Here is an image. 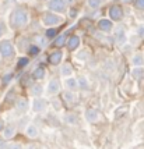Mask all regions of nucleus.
<instances>
[{"label":"nucleus","mask_w":144,"mask_h":149,"mask_svg":"<svg viewBox=\"0 0 144 149\" xmlns=\"http://www.w3.org/2000/svg\"><path fill=\"white\" fill-rule=\"evenodd\" d=\"M17 110L21 111V113L28 110V102H27V99H18V102H17Z\"/></svg>","instance_id":"nucleus-12"},{"label":"nucleus","mask_w":144,"mask_h":149,"mask_svg":"<svg viewBox=\"0 0 144 149\" xmlns=\"http://www.w3.org/2000/svg\"><path fill=\"white\" fill-rule=\"evenodd\" d=\"M66 86L69 88V89H72V91H74V89H77V81L74 79V78H67L66 79Z\"/></svg>","instance_id":"nucleus-16"},{"label":"nucleus","mask_w":144,"mask_h":149,"mask_svg":"<svg viewBox=\"0 0 144 149\" xmlns=\"http://www.w3.org/2000/svg\"><path fill=\"white\" fill-rule=\"evenodd\" d=\"M102 3V0H88V6L91 8H98Z\"/></svg>","instance_id":"nucleus-20"},{"label":"nucleus","mask_w":144,"mask_h":149,"mask_svg":"<svg viewBox=\"0 0 144 149\" xmlns=\"http://www.w3.org/2000/svg\"><path fill=\"white\" fill-rule=\"evenodd\" d=\"M116 38H118L119 43H123L124 42V33H123V31H122V28H119L118 29V32H116Z\"/></svg>","instance_id":"nucleus-22"},{"label":"nucleus","mask_w":144,"mask_h":149,"mask_svg":"<svg viewBox=\"0 0 144 149\" xmlns=\"http://www.w3.org/2000/svg\"><path fill=\"white\" fill-rule=\"evenodd\" d=\"M32 109L35 111H38V113L44 111L46 109V100L42 99V97H35V100L32 103Z\"/></svg>","instance_id":"nucleus-7"},{"label":"nucleus","mask_w":144,"mask_h":149,"mask_svg":"<svg viewBox=\"0 0 144 149\" xmlns=\"http://www.w3.org/2000/svg\"><path fill=\"white\" fill-rule=\"evenodd\" d=\"M109 17L113 21H120L122 17H123V10L120 8L119 6H112L109 8Z\"/></svg>","instance_id":"nucleus-5"},{"label":"nucleus","mask_w":144,"mask_h":149,"mask_svg":"<svg viewBox=\"0 0 144 149\" xmlns=\"http://www.w3.org/2000/svg\"><path fill=\"white\" fill-rule=\"evenodd\" d=\"M4 32V25L3 24H0V36H1V33Z\"/></svg>","instance_id":"nucleus-33"},{"label":"nucleus","mask_w":144,"mask_h":149,"mask_svg":"<svg viewBox=\"0 0 144 149\" xmlns=\"http://www.w3.org/2000/svg\"><path fill=\"white\" fill-rule=\"evenodd\" d=\"M131 63L136 65V67H141L144 64V57L143 54H134L133 58H131Z\"/></svg>","instance_id":"nucleus-13"},{"label":"nucleus","mask_w":144,"mask_h":149,"mask_svg":"<svg viewBox=\"0 0 144 149\" xmlns=\"http://www.w3.org/2000/svg\"><path fill=\"white\" fill-rule=\"evenodd\" d=\"M73 74V68L70 64H63L62 65V75H65V77H70Z\"/></svg>","instance_id":"nucleus-15"},{"label":"nucleus","mask_w":144,"mask_h":149,"mask_svg":"<svg viewBox=\"0 0 144 149\" xmlns=\"http://www.w3.org/2000/svg\"><path fill=\"white\" fill-rule=\"evenodd\" d=\"M134 6L138 10H144V0H134Z\"/></svg>","instance_id":"nucleus-25"},{"label":"nucleus","mask_w":144,"mask_h":149,"mask_svg":"<svg viewBox=\"0 0 144 149\" xmlns=\"http://www.w3.org/2000/svg\"><path fill=\"white\" fill-rule=\"evenodd\" d=\"M65 99L69 102V103H73V102H74V95H73V93H70V92H66V93H65Z\"/></svg>","instance_id":"nucleus-24"},{"label":"nucleus","mask_w":144,"mask_h":149,"mask_svg":"<svg viewBox=\"0 0 144 149\" xmlns=\"http://www.w3.org/2000/svg\"><path fill=\"white\" fill-rule=\"evenodd\" d=\"M65 35H60V36H59V38H58V39H56V42H55V45H56V46H62V45H63V43H65Z\"/></svg>","instance_id":"nucleus-26"},{"label":"nucleus","mask_w":144,"mask_h":149,"mask_svg":"<svg viewBox=\"0 0 144 149\" xmlns=\"http://www.w3.org/2000/svg\"><path fill=\"white\" fill-rule=\"evenodd\" d=\"M137 33L138 36H141V38H144V25H140L137 28Z\"/></svg>","instance_id":"nucleus-32"},{"label":"nucleus","mask_w":144,"mask_h":149,"mask_svg":"<svg viewBox=\"0 0 144 149\" xmlns=\"http://www.w3.org/2000/svg\"><path fill=\"white\" fill-rule=\"evenodd\" d=\"M27 64H28V58H25V57L20 58V61H18V65H20V67H24V65H27Z\"/></svg>","instance_id":"nucleus-31"},{"label":"nucleus","mask_w":144,"mask_h":149,"mask_svg":"<svg viewBox=\"0 0 144 149\" xmlns=\"http://www.w3.org/2000/svg\"><path fill=\"white\" fill-rule=\"evenodd\" d=\"M38 52H39V46H32V47H30V53H31V54H37Z\"/></svg>","instance_id":"nucleus-30"},{"label":"nucleus","mask_w":144,"mask_h":149,"mask_svg":"<svg viewBox=\"0 0 144 149\" xmlns=\"http://www.w3.org/2000/svg\"><path fill=\"white\" fill-rule=\"evenodd\" d=\"M44 75H45V70H44V68H37V70H35V71H34V77L35 78H42L44 77Z\"/></svg>","instance_id":"nucleus-21"},{"label":"nucleus","mask_w":144,"mask_h":149,"mask_svg":"<svg viewBox=\"0 0 144 149\" xmlns=\"http://www.w3.org/2000/svg\"><path fill=\"white\" fill-rule=\"evenodd\" d=\"M98 26L101 28V31H104V32H109V31L112 29V22L109 21V19L102 18L98 22Z\"/></svg>","instance_id":"nucleus-10"},{"label":"nucleus","mask_w":144,"mask_h":149,"mask_svg":"<svg viewBox=\"0 0 144 149\" xmlns=\"http://www.w3.org/2000/svg\"><path fill=\"white\" fill-rule=\"evenodd\" d=\"M79 36H72V38L69 39V49L73 50V49H76L77 46H79Z\"/></svg>","instance_id":"nucleus-17"},{"label":"nucleus","mask_w":144,"mask_h":149,"mask_svg":"<svg viewBox=\"0 0 144 149\" xmlns=\"http://www.w3.org/2000/svg\"><path fill=\"white\" fill-rule=\"evenodd\" d=\"M25 134H27V136H30V138H37V136L39 135V131L37 128V125L30 124V125L25 128Z\"/></svg>","instance_id":"nucleus-9"},{"label":"nucleus","mask_w":144,"mask_h":149,"mask_svg":"<svg viewBox=\"0 0 144 149\" xmlns=\"http://www.w3.org/2000/svg\"><path fill=\"white\" fill-rule=\"evenodd\" d=\"M28 19H30V15H28V11L25 8H15L11 15H10V25L13 28H21L28 24Z\"/></svg>","instance_id":"nucleus-1"},{"label":"nucleus","mask_w":144,"mask_h":149,"mask_svg":"<svg viewBox=\"0 0 144 149\" xmlns=\"http://www.w3.org/2000/svg\"><path fill=\"white\" fill-rule=\"evenodd\" d=\"M0 53L3 57H11L14 54V47L10 40H1L0 42Z\"/></svg>","instance_id":"nucleus-4"},{"label":"nucleus","mask_w":144,"mask_h":149,"mask_svg":"<svg viewBox=\"0 0 144 149\" xmlns=\"http://www.w3.org/2000/svg\"><path fill=\"white\" fill-rule=\"evenodd\" d=\"M46 39H48V38H44V36H37V39H35V42H37V45L39 46V47H45V46L48 45Z\"/></svg>","instance_id":"nucleus-19"},{"label":"nucleus","mask_w":144,"mask_h":149,"mask_svg":"<svg viewBox=\"0 0 144 149\" xmlns=\"http://www.w3.org/2000/svg\"><path fill=\"white\" fill-rule=\"evenodd\" d=\"M42 22L48 26H55V25H59L63 22V18L60 17L59 14L53 13V11H48L42 15Z\"/></svg>","instance_id":"nucleus-2"},{"label":"nucleus","mask_w":144,"mask_h":149,"mask_svg":"<svg viewBox=\"0 0 144 149\" xmlns=\"http://www.w3.org/2000/svg\"><path fill=\"white\" fill-rule=\"evenodd\" d=\"M15 135V127L14 125H6L4 127V130H3V136L6 138V139H11L13 136Z\"/></svg>","instance_id":"nucleus-8"},{"label":"nucleus","mask_w":144,"mask_h":149,"mask_svg":"<svg viewBox=\"0 0 144 149\" xmlns=\"http://www.w3.org/2000/svg\"><path fill=\"white\" fill-rule=\"evenodd\" d=\"M1 130H4V128H3V121L0 120V131H1Z\"/></svg>","instance_id":"nucleus-34"},{"label":"nucleus","mask_w":144,"mask_h":149,"mask_svg":"<svg viewBox=\"0 0 144 149\" xmlns=\"http://www.w3.org/2000/svg\"><path fill=\"white\" fill-rule=\"evenodd\" d=\"M34 95H41V92H42V88H41V85H34L32 89H31Z\"/></svg>","instance_id":"nucleus-23"},{"label":"nucleus","mask_w":144,"mask_h":149,"mask_svg":"<svg viewBox=\"0 0 144 149\" xmlns=\"http://www.w3.org/2000/svg\"><path fill=\"white\" fill-rule=\"evenodd\" d=\"M144 74V70H143V67H136L133 71H131V75L136 78V79H138V78H141V75Z\"/></svg>","instance_id":"nucleus-18"},{"label":"nucleus","mask_w":144,"mask_h":149,"mask_svg":"<svg viewBox=\"0 0 144 149\" xmlns=\"http://www.w3.org/2000/svg\"><path fill=\"white\" fill-rule=\"evenodd\" d=\"M7 149H22V145H20V143H10L8 146H7Z\"/></svg>","instance_id":"nucleus-29"},{"label":"nucleus","mask_w":144,"mask_h":149,"mask_svg":"<svg viewBox=\"0 0 144 149\" xmlns=\"http://www.w3.org/2000/svg\"><path fill=\"white\" fill-rule=\"evenodd\" d=\"M46 1H48V0H46Z\"/></svg>","instance_id":"nucleus-35"},{"label":"nucleus","mask_w":144,"mask_h":149,"mask_svg":"<svg viewBox=\"0 0 144 149\" xmlns=\"http://www.w3.org/2000/svg\"><path fill=\"white\" fill-rule=\"evenodd\" d=\"M56 35V29L55 28H51V29H48V32H46V38H52V36H55Z\"/></svg>","instance_id":"nucleus-28"},{"label":"nucleus","mask_w":144,"mask_h":149,"mask_svg":"<svg viewBox=\"0 0 144 149\" xmlns=\"http://www.w3.org/2000/svg\"><path fill=\"white\" fill-rule=\"evenodd\" d=\"M59 91H60L59 79H56V78L51 79V81H49V84H48V89H46V92H48L49 95H56Z\"/></svg>","instance_id":"nucleus-6"},{"label":"nucleus","mask_w":144,"mask_h":149,"mask_svg":"<svg viewBox=\"0 0 144 149\" xmlns=\"http://www.w3.org/2000/svg\"><path fill=\"white\" fill-rule=\"evenodd\" d=\"M48 7H49V10L53 11V13L56 14H62L66 11V0H49V3H48Z\"/></svg>","instance_id":"nucleus-3"},{"label":"nucleus","mask_w":144,"mask_h":149,"mask_svg":"<svg viewBox=\"0 0 144 149\" xmlns=\"http://www.w3.org/2000/svg\"><path fill=\"white\" fill-rule=\"evenodd\" d=\"M80 86H81V88H84V89H87V88H88V84H87V79H85L84 77H81L80 78Z\"/></svg>","instance_id":"nucleus-27"},{"label":"nucleus","mask_w":144,"mask_h":149,"mask_svg":"<svg viewBox=\"0 0 144 149\" xmlns=\"http://www.w3.org/2000/svg\"><path fill=\"white\" fill-rule=\"evenodd\" d=\"M60 60H62V53L60 52H55L53 54H51V57H49V61H51L52 64H59Z\"/></svg>","instance_id":"nucleus-14"},{"label":"nucleus","mask_w":144,"mask_h":149,"mask_svg":"<svg viewBox=\"0 0 144 149\" xmlns=\"http://www.w3.org/2000/svg\"><path fill=\"white\" fill-rule=\"evenodd\" d=\"M85 117H87L88 121H97L98 120V111L95 109H88L85 113Z\"/></svg>","instance_id":"nucleus-11"}]
</instances>
